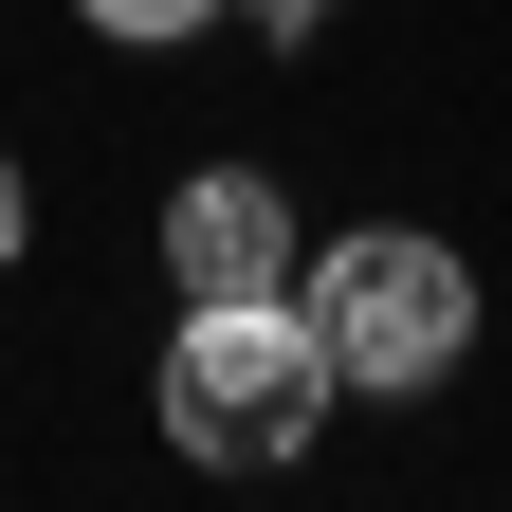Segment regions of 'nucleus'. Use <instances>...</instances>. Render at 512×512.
<instances>
[{"label":"nucleus","mask_w":512,"mask_h":512,"mask_svg":"<svg viewBox=\"0 0 512 512\" xmlns=\"http://www.w3.org/2000/svg\"><path fill=\"white\" fill-rule=\"evenodd\" d=\"M147 403H165V439L202 476H275V458H311V421H330V348H311L293 293H183Z\"/></svg>","instance_id":"1"},{"label":"nucleus","mask_w":512,"mask_h":512,"mask_svg":"<svg viewBox=\"0 0 512 512\" xmlns=\"http://www.w3.org/2000/svg\"><path fill=\"white\" fill-rule=\"evenodd\" d=\"M293 311H311V348H330V384H439V366L476 348V275L439 238H403V220H384V238H330L293 275Z\"/></svg>","instance_id":"2"},{"label":"nucleus","mask_w":512,"mask_h":512,"mask_svg":"<svg viewBox=\"0 0 512 512\" xmlns=\"http://www.w3.org/2000/svg\"><path fill=\"white\" fill-rule=\"evenodd\" d=\"M165 275H183V293H293V202H275L256 165H202V183L165 202Z\"/></svg>","instance_id":"3"},{"label":"nucleus","mask_w":512,"mask_h":512,"mask_svg":"<svg viewBox=\"0 0 512 512\" xmlns=\"http://www.w3.org/2000/svg\"><path fill=\"white\" fill-rule=\"evenodd\" d=\"M74 19H92V37H202L220 0H74Z\"/></svg>","instance_id":"4"},{"label":"nucleus","mask_w":512,"mask_h":512,"mask_svg":"<svg viewBox=\"0 0 512 512\" xmlns=\"http://www.w3.org/2000/svg\"><path fill=\"white\" fill-rule=\"evenodd\" d=\"M311 19H330V0H256V37H311Z\"/></svg>","instance_id":"5"},{"label":"nucleus","mask_w":512,"mask_h":512,"mask_svg":"<svg viewBox=\"0 0 512 512\" xmlns=\"http://www.w3.org/2000/svg\"><path fill=\"white\" fill-rule=\"evenodd\" d=\"M19 238H37V202H19V165H0V256H19Z\"/></svg>","instance_id":"6"}]
</instances>
